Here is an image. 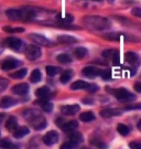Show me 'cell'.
<instances>
[{"label":"cell","mask_w":141,"mask_h":149,"mask_svg":"<svg viewBox=\"0 0 141 149\" xmlns=\"http://www.w3.org/2000/svg\"><path fill=\"white\" fill-rule=\"evenodd\" d=\"M23 116L26 122L37 130H41L47 126V120L42 116V114L38 109H28L23 113Z\"/></svg>","instance_id":"6da1fadb"},{"label":"cell","mask_w":141,"mask_h":149,"mask_svg":"<svg viewBox=\"0 0 141 149\" xmlns=\"http://www.w3.org/2000/svg\"><path fill=\"white\" fill-rule=\"evenodd\" d=\"M6 15L10 20H26L35 18L37 12L32 8H22V9H8L6 11Z\"/></svg>","instance_id":"7a4b0ae2"},{"label":"cell","mask_w":141,"mask_h":149,"mask_svg":"<svg viewBox=\"0 0 141 149\" xmlns=\"http://www.w3.org/2000/svg\"><path fill=\"white\" fill-rule=\"evenodd\" d=\"M84 23L87 27L95 29V30H106V29H109L110 26H111V22H110L109 19L98 16L85 17L84 18Z\"/></svg>","instance_id":"3957f363"},{"label":"cell","mask_w":141,"mask_h":149,"mask_svg":"<svg viewBox=\"0 0 141 149\" xmlns=\"http://www.w3.org/2000/svg\"><path fill=\"white\" fill-rule=\"evenodd\" d=\"M115 97L120 102H131L136 98V96L133 95L132 93H130L129 91H127L124 87H120V88H117V90L114 91V94Z\"/></svg>","instance_id":"277c9868"},{"label":"cell","mask_w":141,"mask_h":149,"mask_svg":"<svg viewBox=\"0 0 141 149\" xmlns=\"http://www.w3.org/2000/svg\"><path fill=\"white\" fill-rule=\"evenodd\" d=\"M22 62L20 60L15 59V58H6L5 60L1 61L0 63V69L3 71H11L13 69H17L18 66H20Z\"/></svg>","instance_id":"5b68a950"},{"label":"cell","mask_w":141,"mask_h":149,"mask_svg":"<svg viewBox=\"0 0 141 149\" xmlns=\"http://www.w3.org/2000/svg\"><path fill=\"white\" fill-rule=\"evenodd\" d=\"M26 56L30 61L38 60L41 56V49L37 45H29L26 49Z\"/></svg>","instance_id":"8992f818"},{"label":"cell","mask_w":141,"mask_h":149,"mask_svg":"<svg viewBox=\"0 0 141 149\" xmlns=\"http://www.w3.org/2000/svg\"><path fill=\"white\" fill-rule=\"evenodd\" d=\"M58 141V134L55 130H51L43 136V143L47 146H53Z\"/></svg>","instance_id":"52a82bcc"},{"label":"cell","mask_w":141,"mask_h":149,"mask_svg":"<svg viewBox=\"0 0 141 149\" xmlns=\"http://www.w3.org/2000/svg\"><path fill=\"white\" fill-rule=\"evenodd\" d=\"M6 42H7L9 48L12 49V50H15V51H20V50H22L23 45H24V43H23L22 40L18 39V38H15V37L8 38V39L6 40Z\"/></svg>","instance_id":"ba28073f"},{"label":"cell","mask_w":141,"mask_h":149,"mask_svg":"<svg viewBox=\"0 0 141 149\" xmlns=\"http://www.w3.org/2000/svg\"><path fill=\"white\" fill-rule=\"evenodd\" d=\"M103 55H104L106 59H109L111 60L114 64H117L119 63V52H118V50H116V49H109V50H105L104 52H103Z\"/></svg>","instance_id":"9c48e42d"},{"label":"cell","mask_w":141,"mask_h":149,"mask_svg":"<svg viewBox=\"0 0 141 149\" xmlns=\"http://www.w3.org/2000/svg\"><path fill=\"white\" fill-rule=\"evenodd\" d=\"M30 39L33 42H35L37 44H40V45H43V47H49V45L52 44V42L50 40H47L45 37H43L41 34H37V33L30 34Z\"/></svg>","instance_id":"30bf717a"},{"label":"cell","mask_w":141,"mask_h":149,"mask_svg":"<svg viewBox=\"0 0 141 149\" xmlns=\"http://www.w3.org/2000/svg\"><path fill=\"white\" fill-rule=\"evenodd\" d=\"M79 111V106L77 104L75 105H64L61 108V113L65 116H73Z\"/></svg>","instance_id":"8fae6325"},{"label":"cell","mask_w":141,"mask_h":149,"mask_svg":"<svg viewBox=\"0 0 141 149\" xmlns=\"http://www.w3.org/2000/svg\"><path fill=\"white\" fill-rule=\"evenodd\" d=\"M100 116L104 118H109V117H114V116H120L122 114V111L121 109H116V108H106V109H103L100 111Z\"/></svg>","instance_id":"7c38bea8"},{"label":"cell","mask_w":141,"mask_h":149,"mask_svg":"<svg viewBox=\"0 0 141 149\" xmlns=\"http://www.w3.org/2000/svg\"><path fill=\"white\" fill-rule=\"evenodd\" d=\"M17 104H18V101L10 97V96H6V97L0 100V107L1 108H10Z\"/></svg>","instance_id":"4fadbf2b"},{"label":"cell","mask_w":141,"mask_h":149,"mask_svg":"<svg viewBox=\"0 0 141 149\" xmlns=\"http://www.w3.org/2000/svg\"><path fill=\"white\" fill-rule=\"evenodd\" d=\"M12 92L17 95H26L29 92V85L26 83H20L12 87Z\"/></svg>","instance_id":"5bb4252c"},{"label":"cell","mask_w":141,"mask_h":149,"mask_svg":"<svg viewBox=\"0 0 141 149\" xmlns=\"http://www.w3.org/2000/svg\"><path fill=\"white\" fill-rule=\"evenodd\" d=\"M125 58L126 61L132 66H138L139 65V58H138L137 53H135V52H127Z\"/></svg>","instance_id":"9a60e30c"},{"label":"cell","mask_w":141,"mask_h":149,"mask_svg":"<svg viewBox=\"0 0 141 149\" xmlns=\"http://www.w3.org/2000/svg\"><path fill=\"white\" fill-rule=\"evenodd\" d=\"M100 71L98 69H96L94 66H86L83 69V74L87 77H96L97 75H99Z\"/></svg>","instance_id":"2e32d148"},{"label":"cell","mask_w":141,"mask_h":149,"mask_svg":"<svg viewBox=\"0 0 141 149\" xmlns=\"http://www.w3.org/2000/svg\"><path fill=\"white\" fill-rule=\"evenodd\" d=\"M68 138H69V141H71V143L75 144L76 146L83 143V135L81 133H78V132H75V130L71 132Z\"/></svg>","instance_id":"e0dca14e"},{"label":"cell","mask_w":141,"mask_h":149,"mask_svg":"<svg viewBox=\"0 0 141 149\" xmlns=\"http://www.w3.org/2000/svg\"><path fill=\"white\" fill-rule=\"evenodd\" d=\"M77 127H78V123L76 122V120H71V122L64 123L61 128L63 129V132H65V133H71V132L75 130Z\"/></svg>","instance_id":"ac0fdd59"},{"label":"cell","mask_w":141,"mask_h":149,"mask_svg":"<svg viewBox=\"0 0 141 149\" xmlns=\"http://www.w3.org/2000/svg\"><path fill=\"white\" fill-rule=\"evenodd\" d=\"M89 86V83L84 82V81H76L71 85L72 91H78V90H87Z\"/></svg>","instance_id":"d6986e66"},{"label":"cell","mask_w":141,"mask_h":149,"mask_svg":"<svg viewBox=\"0 0 141 149\" xmlns=\"http://www.w3.org/2000/svg\"><path fill=\"white\" fill-rule=\"evenodd\" d=\"M29 128L26 127V126H22V127H18L13 132V137L15 138H22V137H24V136H26L28 134H29Z\"/></svg>","instance_id":"ffe728a7"},{"label":"cell","mask_w":141,"mask_h":149,"mask_svg":"<svg viewBox=\"0 0 141 149\" xmlns=\"http://www.w3.org/2000/svg\"><path fill=\"white\" fill-rule=\"evenodd\" d=\"M6 127L8 130H10V132H15L17 128H18V122H17V118L13 117V116H11L7 123H6Z\"/></svg>","instance_id":"44dd1931"},{"label":"cell","mask_w":141,"mask_h":149,"mask_svg":"<svg viewBox=\"0 0 141 149\" xmlns=\"http://www.w3.org/2000/svg\"><path fill=\"white\" fill-rule=\"evenodd\" d=\"M79 119L84 123H89L95 119V115L93 112H84L79 115Z\"/></svg>","instance_id":"7402d4cb"},{"label":"cell","mask_w":141,"mask_h":149,"mask_svg":"<svg viewBox=\"0 0 141 149\" xmlns=\"http://www.w3.org/2000/svg\"><path fill=\"white\" fill-rule=\"evenodd\" d=\"M42 79V73L40 70L35 69L34 71H32L31 75H30V81H31V83H39Z\"/></svg>","instance_id":"603a6c76"},{"label":"cell","mask_w":141,"mask_h":149,"mask_svg":"<svg viewBox=\"0 0 141 149\" xmlns=\"http://www.w3.org/2000/svg\"><path fill=\"white\" fill-rule=\"evenodd\" d=\"M121 37H124V34L121 33H116V32H113V33H106L103 36L104 39L106 40H109V41H119L121 39Z\"/></svg>","instance_id":"cb8c5ba5"},{"label":"cell","mask_w":141,"mask_h":149,"mask_svg":"<svg viewBox=\"0 0 141 149\" xmlns=\"http://www.w3.org/2000/svg\"><path fill=\"white\" fill-rule=\"evenodd\" d=\"M72 76H73V72L71 71V70H66V71H64L61 75V77H60V80H61V83L63 84H66L68 81L72 79Z\"/></svg>","instance_id":"d4e9b609"},{"label":"cell","mask_w":141,"mask_h":149,"mask_svg":"<svg viewBox=\"0 0 141 149\" xmlns=\"http://www.w3.org/2000/svg\"><path fill=\"white\" fill-rule=\"evenodd\" d=\"M50 93V88L47 86H42V87H39L37 91H35V95L39 97V98H43L45 96L49 95Z\"/></svg>","instance_id":"484cf974"},{"label":"cell","mask_w":141,"mask_h":149,"mask_svg":"<svg viewBox=\"0 0 141 149\" xmlns=\"http://www.w3.org/2000/svg\"><path fill=\"white\" fill-rule=\"evenodd\" d=\"M74 55L77 58V59H84L86 55H87V49L83 48V47H79L74 50Z\"/></svg>","instance_id":"4316f807"},{"label":"cell","mask_w":141,"mask_h":149,"mask_svg":"<svg viewBox=\"0 0 141 149\" xmlns=\"http://www.w3.org/2000/svg\"><path fill=\"white\" fill-rule=\"evenodd\" d=\"M58 42L60 43H74V42H77V40L75 38L71 37V36H60L58 38Z\"/></svg>","instance_id":"83f0119b"},{"label":"cell","mask_w":141,"mask_h":149,"mask_svg":"<svg viewBox=\"0 0 141 149\" xmlns=\"http://www.w3.org/2000/svg\"><path fill=\"white\" fill-rule=\"evenodd\" d=\"M117 132L120 134L121 136H128L130 133V128L128 127L125 124H119L117 126Z\"/></svg>","instance_id":"f1b7e54d"},{"label":"cell","mask_w":141,"mask_h":149,"mask_svg":"<svg viewBox=\"0 0 141 149\" xmlns=\"http://www.w3.org/2000/svg\"><path fill=\"white\" fill-rule=\"evenodd\" d=\"M26 73H28V69L23 68V69L19 70V71H16L15 73H11L10 77H12V79H23L26 75Z\"/></svg>","instance_id":"f546056e"},{"label":"cell","mask_w":141,"mask_h":149,"mask_svg":"<svg viewBox=\"0 0 141 149\" xmlns=\"http://www.w3.org/2000/svg\"><path fill=\"white\" fill-rule=\"evenodd\" d=\"M47 74L49 76H55L56 74H58L62 70L60 69V68H56V66H52V65H49L47 66Z\"/></svg>","instance_id":"4dcf8cb0"},{"label":"cell","mask_w":141,"mask_h":149,"mask_svg":"<svg viewBox=\"0 0 141 149\" xmlns=\"http://www.w3.org/2000/svg\"><path fill=\"white\" fill-rule=\"evenodd\" d=\"M60 63L62 64H66V63H71L72 62V58H71V55H68L66 53H63V54H60L58 58H56Z\"/></svg>","instance_id":"1f68e13d"},{"label":"cell","mask_w":141,"mask_h":149,"mask_svg":"<svg viewBox=\"0 0 141 149\" xmlns=\"http://www.w3.org/2000/svg\"><path fill=\"white\" fill-rule=\"evenodd\" d=\"M58 20L63 22V23H66V24H67V23H72V22H73L74 18L72 15H67V13H66V15H63V16H58Z\"/></svg>","instance_id":"d6a6232c"},{"label":"cell","mask_w":141,"mask_h":149,"mask_svg":"<svg viewBox=\"0 0 141 149\" xmlns=\"http://www.w3.org/2000/svg\"><path fill=\"white\" fill-rule=\"evenodd\" d=\"M2 30L5 32H8V33H20V32L24 31L23 28H12V27H3Z\"/></svg>","instance_id":"836d02e7"},{"label":"cell","mask_w":141,"mask_h":149,"mask_svg":"<svg viewBox=\"0 0 141 149\" xmlns=\"http://www.w3.org/2000/svg\"><path fill=\"white\" fill-rule=\"evenodd\" d=\"M41 107L44 112H52L53 109V104L50 103V102H41Z\"/></svg>","instance_id":"e575fe53"},{"label":"cell","mask_w":141,"mask_h":149,"mask_svg":"<svg viewBox=\"0 0 141 149\" xmlns=\"http://www.w3.org/2000/svg\"><path fill=\"white\" fill-rule=\"evenodd\" d=\"M8 85H9L8 80H6V79H3V77H1V76H0V93H2L3 91L7 90Z\"/></svg>","instance_id":"d590c367"},{"label":"cell","mask_w":141,"mask_h":149,"mask_svg":"<svg viewBox=\"0 0 141 149\" xmlns=\"http://www.w3.org/2000/svg\"><path fill=\"white\" fill-rule=\"evenodd\" d=\"M0 147L1 148H12L13 145L11 144V141H9L8 139H2V140H0Z\"/></svg>","instance_id":"8d00e7d4"},{"label":"cell","mask_w":141,"mask_h":149,"mask_svg":"<svg viewBox=\"0 0 141 149\" xmlns=\"http://www.w3.org/2000/svg\"><path fill=\"white\" fill-rule=\"evenodd\" d=\"M99 75L103 77V80L105 81H109L110 79H111V73H110V71H100Z\"/></svg>","instance_id":"74e56055"},{"label":"cell","mask_w":141,"mask_h":149,"mask_svg":"<svg viewBox=\"0 0 141 149\" xmlns=\"http://www.w3.org/2000/svg\"><path fill=\"white\" fill-rule=\"evenodd\" d=\"M126 111H135V109H141V103L133 104V105H128L125 108Z\"/></svg>","instance_id":"f35d334b"},{"label":"cell","mask_w":141,"mask_h":149,"mask_svg":"<svg viewBox=\"0 0 141 149\" xmlns=\"http://www.w3.org/2000/svg\"><path fill=\"white\" fill-rule=\"evenodd\" d=\"M98 88H99V86L97 85V84H90V83H89V86H88V88H87V91H88L89 93H95V92L98 91Z\"/></svg>","instance_id":"ab89813d"},{"label":"cell","mask_w":141,"mask_h":149,"mask_svg":"<svg viewBox=\"0 0 141 149\" xmlns=\"http://www.w3.org/2000/svg\"><path fill=\"white\" fill-rule=\"evenodd\" d=\"M131 13H132L133 16L141 18V8H133L132 11H131Z\"/></svg>","instance_id":"60d3db41"},{"label":"cell","mask_w":141,"mask_h":149,"mask_svg":"<svg viewBox=\"0 0 141 149\" xmlns=\"http://www.w3.org/2000/svg\"><path fill=\"white\" fill-rule=\"evenodd\" d=\"M130 148H139L141 149V143L139 141H131L130 143Z\"/></svg>","instance_id":"b9f144b4"},{"label":"cell","mask_w":141,"mask_h":149,"mask_svg":"<svg viewBox=\"0 0 141 149\" xmlns=\"http://www.w3.org/2000/svg\"><path fill=\"white\" fill-rule=\"evenodd\" d=\"M74 147H76V145L73 144V143H71V141H68L66 144H63L61 146V148H74Z\"/></svg>","instance_id":"7bdbcfd3"},{"label":"cell","mask_w":141,"mask_h":149,"mask_svg":"<svg viewBox=\"0 0 141 149\" xmlns=\"http://www.w3.org/2000/svg\"><path fill=\"white\" fill-rule=\"evenodd\" d=\"M133 88H135V91H136V92H138V93H141V82H137V83H135Z\"/></svg>","instance_id":"ee69618b"},{"label":"cell","mask_w":141,"mask_h":149,"mask_svg":"<svg viewBox=\"0 0 141 149\" xmlns=\"http://www.w3.org/2000/svg\"><path fill=\"white\" fill-rule=\"evenodd\" d=\"M6 118V114H3V113H0V124L3 122V119Z\"/></svg>","instance_id":"f6af8a7d"},{"label":"cell","mask_w":141,"mask_h":149,"mask_svg":"<svg viewBox=\"0 0 141 149\" xmlns=\"http://www.w3.org/2000/svg\"><path fill=\"white\" fill-rule=\"evenodd\" d=\"M83 103L84 104H93L94 101L93 100H83Z\"/></svg>","instance_id":"bcb514c9"},{"label":"cell","mask_w":141,"mask_h":149,"mask_svg":"<svg viewBox=\"0 0 141 149\" xmlns=\"http://www.w3.org/2000/svg\"><path fill=\"white\" fill-rule=\"evenodd\" d=\"M137 127H138V129H139V130L141 132V119L139 120V122H138V125H137Z\"/></svg>","instance_id":"7dc6e473"},{"label":"cell","mask_w":141,"mask_h":149,"mask_svg":"<svg viewBox=\"0 0 141 149\" xmlns=\"http://www.w3.org/2000/svg\"><path fill=\"white\" fill-rule=\"evenodd\" d=\"M93 1H101V0H93Z\"/></svg>","instance_id":"c3c4849f"},{"label":"cell","mask_w":141,"mask_h":149,"mask_svg":"<svg viewBox=\"0 0 141 149\" xmlns=\"http://www.w3.org/2000/svg\"><path fill=\"white\" fill-rule=\"evenodd\" d=\"M0 134H1V133H0Z\"/></svg>","instance_id":"681fc988"}]
</instances>
